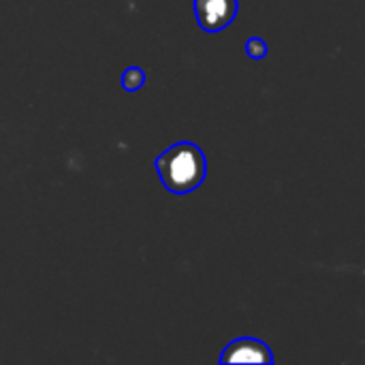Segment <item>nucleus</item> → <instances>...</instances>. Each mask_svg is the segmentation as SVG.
I'll return each mask as SVG.
<instances>
[{
	"mask_svg": "<svg viewBox=\"0 0 365 365\" xmlns=\"http://www.w3.org/2000/svg\"><path fill=\"white\" fill-rule=\"evenodd\" d=\"M246 51L250 53V58H255V60H261V58H265V53H267V45L261 41V38H250L248 41V45H246Z\"/></svg>",
	"mask_w": 365,
	"mask_h": 365,
	"instance_id": "obj_5",
	"label": "nucleus"
},
{
	"mask_svg": "<svg viewBox=\"0 0 365 365\" xmlns=\"http://www.w3.org/2000/svg\"><path fill=\"white\" fill-rule=\"evenodd\" d=\"M220 361L222 364H274V355L265 342L255 338H240L225 349Z\"/></svg>",
	"mask_w": 365,
	"mask_h": 365,
	"instance_id": "obj_3",
	"label": "nucleus"
},
{
	"mask_svg": "<svg viewBox=\"0 0 365 365\" xmlns=\"http://www.w3.org/2000/svg\"><path fill=\"white\" fill-rule=\"evenodd\" d=\"M156 171L167 190L173 195H186L199 188L205 180V154L190 141L175 143L156 158Z\"/></svg>",
	"mask_w": 365,
	"mask_h": 365,
	"instance_id": "obj_1",
	"label": "nucleus"
},
{
	"mask_svg": "<svg viewBox=\"0 0 365 365\" xmlns=\"http://www.w3.org/2000/svg\"><path fill=\"white\" fill-rule=\"evenodd\" d=\"M143 81H145V73L141 68H137V66H130V68H126L122 73V88L128 90V92L139 90L143 86Z\"/></svg>",
	"mask_w": 365,
	"mask_h": 365,
	"instance_id": "obj_4",
	"label": "nucleus"
},
{
	"mask_svg": "<svg viewBox=\"0 0 365 365\" xmlns=\"http://www.w3.org/2000/svg\"><path fill=\"white\" fill-rule=\"evenodd\" d=\"M199 26L207 32L227 28L237 15V0H195Z\"/></svg>",
	"mask_w": 365,
	"mask_h": 365,
	"instance_id": "obj_2",
	"label": "nucleus"
}]
</instances>
